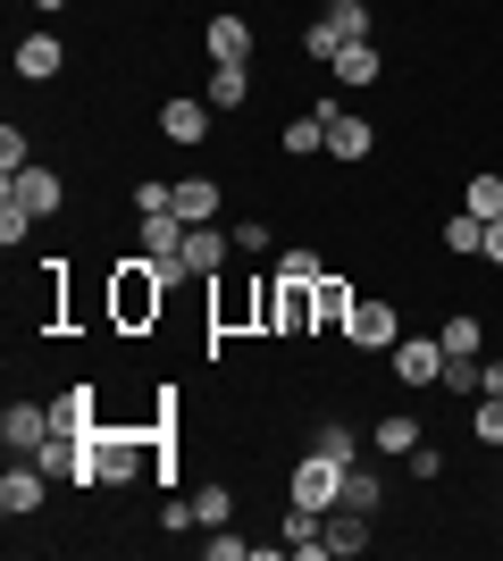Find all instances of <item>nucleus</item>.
Segmentation results:
<instances>
[{
  "instance_id": "nucleus-1",
  "label": "nucleus",
  "mask_w": 503,
  "mask_h": 561,
  "mask_svg": "<svg viewBox=\"0 0 503 561\" xmlns=\"http://www.w3.org/2000/svg\"><path fill=\"white\" fill-rule=\"evenodd\" d=\"M160 302H168V277H160V260H151V252L110 268V319H118L126 335L160 328Z\"/></svg>"
},
{
  "instance_id": "nucleus-2",
  "label": "nucleus",
  "mask_w": 503,
  "mask_h": 561,
  "mask_svg": "<svg viewBox=\"0 0 503 561\" xmlns=\"http://www.w3.org/2000/svg\"><path fill=\"white\" fill-rule=\"evenodd\" d=\"M344 469H353V461H328V453L311 445L302 461L286 469V503H302V512H319V519H328L335 503H344Z\"/></svg>"
},
{
  "instance_id": "nucleus-3",
  "label": "nucleus",
  "mask_w": 503,
  "mask_h": 561,
  "mask_svg": "<svg viewBox=\"0 0 503 561\" xmlns=\"http://www.w3.org/2000/svg\"><path fill=\"white\" fill-rule=\"evenodd\" d=\"M144 461H151V478H168V469H160V445H144V436H110V427L93 436V478H101V486L144 478Z\"/></svg>"
},
{
  "instance_id": "nucleus-4",
  "label": "nucleus",
  "mask_w": 503,
  "mask_h": 561,
  "mask_svg": "<svg viewBox=\"0 0 503 561\" xmlns=\"http://www.w3.org/2000/svg\"><path fill=\"white\" fill-rule=\"evenodd\" d=\"M319 117H328V160H369V151H378V126H369V117L361 110H344V101H319Z\"/></svg>"
},
{
  "instance_id": "nucleus-5",
  "label": "nucleus",
  "mask_w": 503,
  "mask_h": 561,
  "mask_svg": "<svg viewBox=\"0 0 503 561\" xmlns=\"http://www.w3.org/2000/svg\"><path fill=\"white\" fill-rule=\"evenodd\" d=\"M0 445H9V461H34L50 445V402H9L0 411Z\"/></svg>"
},
{
  "instance_id": "nucleus-6",
  "label": "nucleus",
  "mask_w": 503,
  "mask_h": 561,
  "mask_svg": "<svg viewBox=\"0 0 503 561\" xmlns=\"http://www.w3.org/2000/svg\"><path fill=\"white\" fill-rule=\"evenodd\" d=\"M252 18H236V9H218L210 25H202V50H210V68H252Z\"/></svg>"
},
{
  "instance_id": "nucleus-7",
  "label": "nucleus",
  "mask_w": 503,
  "mask_h": 561,
  "mask_svg": "<svg viewBox=\"0 0 503 561\" xmlns=\"http://www.w3.org/2000/svg\"><path fill=\"white\" fill-rule=\"evenodd\" d=\"M210 93H176V101H160V135L176 142V151H193V142H210Z\"/></svg>"
},
{
  "instance_id": "nucleus-8",
  "label": "nucleus",
  "mask_w": 503,
  "mask_h": 561,
  "mask_svg": "<svg viewBox=\"0 0 503 561\" xmlns=\"http://www.w3.org/2000/svg\"><path fill=\"white\" fill-rule=\"evenodd\" d=\"M43 494H50L43 461H9V469H0V512H9V519H34V512H43Z\"/></svg>"
},
{
  "instance_id": "nucleus-9",
  "label": "nucleus",
  "mask_w": 503,
  "mask_h": 561,
  "mask_svg": "<svg viewBox=\"0 0 503 561\" xmlns=\"http://www.w3.org/2000/svg\"><path fill=\"white\" fill-rule=\"evenodd\" d=\"M344 344H353V352H395V344H403V319H395V302H353V328H344Z\"/></svg>"
},
{
  "instance_id": "nucleus-10",
  "label": "nucleus",
  "mask_w": 503,
  "mask_h": 561,
  "mask_svg": "<svg viewBox=\"0 0 503 561\" xmlns=\"http://www.w3.org/2000/svg\"><path fill=\"white\" fill-rule=\"evenodd\" d=\"M227 252H236V234L218 227H185V252H176V268H185V277H218V268H227Z\"/></svg>"
},
{
  "instance_id": "nucleus-11",
  "label": "nucleus",
  "mask_w": 503,
  "mask_h": 561,
  "mask_svg": "<svg viewBox=\"0 0 503 561\" xmlns=\"http://www.w3.org/2000/svg\"><path fill=\"white\" fill-rule=\"evenodd\" d=\"M386 360H395V377H403L411 394H420V386H436V377H445V344H436V335H403V344L386 352Z\"/></svg>"
},
{
  "instance_id": "nucleus-12",
  "label": "nucleus",
  "mask_w": 503,
  "mask_h": 561,
  "mask_svg": "<svg viewBox=\"0 0 503 561\" xmlns=\"http://www.w3.org/2000/svg\"><path fill=\"white\" fill-rule=\"evenodd\" d=\"M9 193H18L34 218H59V210H68V176H59V168H43V160L25 168V176H9Z\"/></svg>"
},
{
  "instance_id": "nucleus-13",
  "label": "nucleus",
  "mask_w": 503,
  "mask_h": 561,
  "mask_svg": "<svg viewBox=\"0 0 503 561\" xmlns=\"http://www.w3.org/2000/svg\"><path fill=\"white\" fill-rule=\"evenodd\" d=\"M9 68H18L25 84H50V76L68 68V43H59V34H25V43H18V59H9Z\"/></svg>"
},
{
  "instance_id": "nucleus-14",
  "label": "nucleus",
  "mask_w": 503,
  "mask_h": 561,
  "mask_svg": "<svg viewBox=\"0 0 503 561\" xmlns=\"http://www.w3.org/2000/svg\"><path fill=\"white\" fill-rule=\"evenodd\" d=\"M328 76L344 84V93H369V84L386 76V59H378V43H344V50L328 59Z\"/></svg>"
},
{
  "instance_id": "nucleus-15",
  "label": "nucleus",
  "mask_w": 503,
  "mask_h": 561,
  "mask_svg": "<svg viewBox=\"0 0 503 561\" xmlns=\"http://www.w3.org/2000/svg\"><path fill=\"white\" fill-rule=\"evenodd\" d=\"M168 210L185 218V227H210V218H218V176H185V185H168Z\"/></svg>"
},
{
  "instance_id": "nucleus-16",
  "label": "nucleus",
  "mask_w": 503,
  "mask_h": 561,
  "mask_svg": "<svg viewBox=\"0 0 503 561\" xmlns=\"http://www.w3.org/2000/svg\"><path fill=\"white\" fill-rule=\"evenodd\" d=\"M50 436H101V420H93V386H68V394L50 402Z\"/></svg>"
},
{
  "instance_id": "nucleus-17",
  "label": "nucleus",
  "mask_w": 503,
  "mask_h": 561,
  "mask_svg": "<svg viewBox=\"0 0 503 561\" xmlns=\"http://www.w3.org/2000/svg\"><path fill=\"white\" fill-rule=\"evenodd\" d=\"M311 302H319V335H344V328H353V285H344V277H319Z\"/></svg>"
},
{
  "instance_id": "nucleus-18",
  "label": "nucleus",
  "mask_w": 503,
  "mask_h": 561,
  "mask_svg": "<svg viewBox=\"0 0 503 561\" xmlns=\"http://www.w3.org/2000/svg\"><path fill=\"white\" fill-rule=\"evenodd\" d=\"M411 445H420V420H411V411H386V420L369 427V453H386V461H411Z\"/></svg>"
},
{
  "instance_id": "nucleus-19",
  "label": "nucleus",
  "mask_w": 503,
  "mask_h": 561,
  "mask_svg": "<svg viewBox=\"0 0 503 561\" xmlns=\"http://www.w3.org/2000/svg\"><path fill=\"white\" fill-rule=\"evenodd\" d=\"M144 252L151 260H176V252H185V218L168 210V202H160V210H144Z\"/></svg>"
},
{
  "instance_id": "nucleus-20",
  "label": "nucleus",
  "mask_w": 503,
  "mask_h": 561,
  "mask_svg": "<svg viewBox=\"0 0 503 561\" xmlns=\"http://www.w3.org/2000/svg\"><path fill=\"white\" fill-rule=\"evenodd\" d=\"M436 243H445V252H454V260H479V252H487V218L454 210V218H445V227H436Z\"/></svg>"
},
{
  "instance_id": "nucleus-21",
  "label": "nucleus",
  "mask_w": 503,
  "mask_h": 561,
  "mask_svg": "<svg viewBox=\"0 0 503 561\" xmlns=\"http://www.w3.org/2000/svg\"><path fill=\"white\" fill-rule=\"evenodd\" d=\"M319 18H328L344 43H378V18H369V0H328Z\"/></svg>"
},
{
  "instance_id": "nucleus-22",
  "label": "nucleus",
  "mask_w": 503,
  "mask_h": 561,
  "mask_svg": "<svg viewBox=\"0 0 503 561\" xmlns=\"http://www.w3.org/2000/svg\"><path fill=\"white\" fill-rule=\"evenodd\" d=\"M436 344L454 352V360H479V352H487V328H479V319H470V310H454V319L436 328Z\"/></svg>"
},
{
  "instance_id": "nucleus-23",
  "label": "nucleus",
  "mask_w": 503,
  "mask_h": 561,
  "mask_svg": "<svg viewBox=\"0 0 503 561\" xmlns=\"http://www.w3.org/2000/svg\"><path fill=\"white\" fill-rule=\"evenodd\" d=\"M328 553H369V512H328Z\"/></svg>"
},
{
  "instance_id": "nucleus-24",
  "label": "nucleus",
  "mask_w": 503,
  "mask_h": 561,
  "mask_svg": "<svg viewBox=\"0 0 503 561\" xmlns=\"http://www.w3.org/2000/svg\"><path fill=\"white\" fill-rule=\"evenodd\" d=\"M461 210H470V218H487V227L503 218V176H495V168H479V176L461 185Z\"/></svg>"
},
{
  "instance_id": "nucleus-25",
  "label": "nucleus",
  "mask_w": 503,
  "mask_h": 561,
  "mask_svg": "<svg viewBox=\"0 0 503 561\" xmlns=\"http://www.w3.org/2000/svg\"><path fill=\"white\" fill-rule=\"evenodd\" d=\"M378 503H386V478H378V469H344V512H369V519H378Z\"/></svg>"
},
{
  "instance_id": "nucleus-26",
  "label": "nucleus",
  "mask_w": 503,
  "mask_h": 561,
  "mask_svg": "<svg viewBox=\"0 0 503 561\" xmlns=\"http://www.w3.org/2000/svg\"><path fill=\"white\" fill-rule=\"evenodd\" d=\"M311 151H328V117L302 110V117L286 126V160H311Z\"/></svg>"
},
{
  "instance_id": "nucleus-27",
  "label": "nucleus",
  "mask_w": 503,
  "mask_h": 561,
  "mask_svg": "<svg viewBox=\"0 0 503 561\" xmlns=\"http://www.w3.org/2000/svg\"><path fill=\"white\" fill-rule=\"evenodd\" d=\"M311 445L328 453V461H361V436H353V420H319V427H311Z\"/></svg>"
},
{
  "instance_id": "nucleus-28",
  "label": "nucleus",
  "mask_w": 503,
  "mask_h": 561,
  "mask_svg": "<svg viewBox=\"0 0 503 561\" xmlns=\"http://www.w3.org/2000/svg\"><path fill=\"white\" fill-rule=\"evenodd\" d=\"M252 101V68H210V110H243Z\"/></svg>"
},
{
  "instance_id": "nucleus-29",
  "label": "nucleus",
  "mask_w": 503,
  "mask_h": 561,
  "mask_svg": "<svg viewBox=\"0 0 503 561\" xmlns=\"http://www.w3.org/2000/svg\"><path fill=\"white\" fill-rule=\"evenodd\" d=\"M277 277H294V285H319V277H328V260H319L311 243H286V252H277Z\"/></svg>"
},
{
  "instance_id": "nucleus-30",
  "label": "nucleus",
  "mask_w": 503,
  "mask_h": 561,
  "mask_svg": "<svg viewBox=\"0 0 503 561\" xmlns=\"http://www.w3.org/2000/svg\"><path fill=\"white\" fill-rule=\"evenodd\" d=\"M34 227H43V218L25 210L18 193H0V243H9V252H18V243H25V234H34Z\"/></svg>"
},
{
  "instance_id": "nucleus-31",
  "label": "nucleus",
  "mask_w": 503,
  "mask_h": 561,
  "mask_svg": "<svg viewBox=\"0 0 503 561\" xmlns=\"http://www.w3.org/2000/svg\"><path fill=\"white\" fill-rule=\"evenodd\" d=\"M470 436H479L487 453H503V394H479V411H470Z\"/></svg>"
},
{
  "instance_id": "nucleus-32",
  "label": "nucleus",
  "mask_w": 503,
  "mask_h": 561,
  "mask_svg": "<svg viewBox=\"0 0 503 561\" xmlns=\"http://www.w3.org/2000/svg\"><path fill=\"white\" fill-rule=\"evenodd\" d=\"M34 168V135L25 126H0V176H25Z\"/></svg>"
},
{
  "instance_id": "nucleus-33",
  "label": "nucleus",
  "mask_w": 503,
  "mask_h": 561,
  "mask_svg": "<svg viewBox=\"0 0 503 561\" xmlns=\"http://www.w3.org/2000/svg\"><path fill=\"white\" fill-rule=\"evenodd\" d=\"M193 519H202V528H227V519H236V494H227V486H202V494H193Z\"/></svg>"
},
{
  "instance_id": "nucleus-34",
  "label": "nucleus",
  "mask_w": 503,
  "mask_h": 561,
  "mask_svg": "<svg viewBox=\"0 0 503 561\" xmlns=\"http://www.w3.org/2000/svg\"><path fill=\"white\" fill-rule=\"evenodd\" d=\"M227 234H236V252H243V260H268V252H277V243H268V218H236Z\"/></svg>"
},
{
  "instance_id": "nucleus-35",
  "label": "nucleus",
  "mask_w": 503,
  "mask_h": 561,
  "mask_svg": "<svg viewBox=\"0 0 503 561\" xmlns=\"http://www.w3.org/2000/svg\"><path fill=\"white\" fill-rule=\"evenodd\" d=\"M302 50H311L319 68H328L335 50H344V34H335V25H328V18H311V25H302Z\"/></svg>"
},
{
  "instance_id": "nucleus-36",
  "label": "nucleus",
  "mask_w": 503,
  "mask_h": 561,
  "mask_svg": "<svg viewBox=\"0 0 503 561\" xmlns=\"http://www.w3.org/2000/svg\"><path fill=\"white\" fill-rule=\"evenodd\" d=\"M436 386H445V394H479V360H454V352H445V377H436Z\"/></svg>"
},
{
  "instance_id": "nucleus-37",
  "label": "nucleus",
  "mask_w": 503,
  "mask_h": 561,
  "mask_svg": "<svg viewBox=\"0 0 503 561\" xmlns=\"http://www.w3.org/2000/svg\"><path fill=\"white\" fill-rule=\"evenodd\" d=\"M403 469H411V478H436V469H445V453H436V445H411Z\"/></svg>"
},
{
  "instance_id": "nucleus-38",
  "label": "nucleus",
  "mask_w": 503,
  "mask_h": 561,
  "mask_svg": "<svg viewBox=\"0 0 503 561\" xmlns=\"http://www.w3.org/2000/svg\"><path fill=\"white\" fill-rule=\"evenodd\" d=\"M243 553H252V537H227V528L210 537V561H243Z\"/></svg>"
},
{
  "instance_id": "nucleus-39",
  "label": "nucleus",
  "mask_w": 503,
  "mask_h": 561,
  "mask_svg": "<svg viewBox=\"0 0 503 561\" xmlns=\"http://www.w3.org/2000/svg\"><path fill=\"white\" fill-rule=\"evenodd\" d=\"M479 394H503V352H487V360H479Z\"/></svg>"
},
{
  "instance_id": "nucleus-40",
  "label": "nucleus",
  "mask_w": 503,
  "mask_h": 561,
  "mask_svg": "<svg viewBox=\"0 0 503 561\" xmlns=\"http://www.w3.org/2000/svg\"><path fill=\"white\" fill-rule=\"evenodd\" d=\"M479 260H495V268H503V218L487 227V252H479Z\"/></svg>"
},
{
  "instance_id": "nucleus-41",
  "label": "nucleus",
  "mask_w": 503,
  "mask_h": 561,
  "mask_svg": "<svg viewBox=\"0 0 503 561\" xmlns=\"http://www.w3.org/2000/svg\"><path fill=\"white\" fill-rule=\"evenodd\" d=\"M34 9H43V18H59V9H68V0H34Z\"/></svg>"
}]
</instances>
